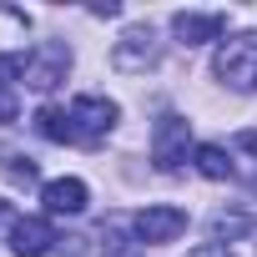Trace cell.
I'll return each mask as SVG.
<instances>
[{
  "label": "cell",
  "mask_w": 257,
  "mask_h": 257,
  "mask_svg": "<svg viewBox=\"0 0 257 257\" xmlns=\"http://www.w3.org/2000/svg\"><path fill=\"white\" fill-rule=\"evenodd\" d=\"M212 76L232 91H257V31L222 41L217 56H212Z\"/></svg>",
  "instance_id": "cell-1"
},
{
  "label": "cell",
  "mask_w": 257,
  "mask_h": 257,
  "mask_svg": "<svg viewBox=\"0 0 257 257\" xmlns=\"http://www.w3.org/2000/svg\"><path fill=\"white\" fill-rule=\"evenodd\" d=\"M187 157H192V121L177 116V111H167L157 121V132H152V162L162 172H177Z\"/></svg>",
  "instance_id": "cell-2"
},
{
  "label": "cell",
  "mask_w": 257,
  "mask_h": 257,
  "mask_svg": "<svg viewBox=\"0 0 257 257\" xmlns=\"http://www.w3.org/2000/svg\"><path fill=\"white\" fill-rule=\"evenodd\" d=\"M116 121H121V106H116V101H106V96H76V101H71L76 142H86V147H96Z\"/></svg>",
  "instance_id": "cell-3"
},
{
  "label": "cell",
  "mask_w": 257,
  "mask_h": 257,
  "mask_svg": "<svg viewBox=\"0 0 257 257\" xmlns=\"http://www.w3.org/2000/svg\"><path fill=\"white\" fill-rule=\"evenodd\" d=\"M66 71H71V51H66L61 41H46V46H36V51L26 56V86H31V91L61 86Z\"/></svg>",
  "instance_id": "cell-4"
},
{
  "label": "cell",
  "mask_w": 257,
  "mask_h": 257,
  "mask_svg": "<svg viewBox=\"0 0 257 257\" xmlns=\"http://www.w3.org/2000/svg\"><path fill=\"white\" fill-rule=\"evenodd\" d=\"M187 232V212L182 207H147L132 217V237L137 242H172Z\"/></svg>",
  "instance_id": "cell-5"
},
{
  "label": "cell",
  "mask_w": 257,
  "mask_h": 257,
  "mask_svg": "<svg viewBox=\"0 0 257 257\" xmlns=\"http://www.w3.org/2000/svg\"><path fill=\"white\" fill-rule=\"evenodd\" d=\"M56 247H61V237H56V227L46 217H21L16 232H11V252L16 257H51Z\"/></svg>",
  "instance_id": "cell-6"
},
{
  "label": "cell",
  "mask_w": 257,
  "mask_h": 257,
  "mask_svg": "<svg viewBox=\"0 0 257 257\" xmlns=\"http://www.w3.org/2000/svg\"><path fill=\"white\" fill-rule=\"evenodd\" d=\"M111 61H116V71H147V66H157V36H152V26H132L116 41Z\"/></svg>",
  "instance_id": "cell-7"
},
{
  "label": "cell",
  "mask_w": 257,
  "mask_h": 257,
  "mask_svg": "<svg viewBox=\"0 0 257 257\" xmlns=\"http://www.w3.org/2000/svg\"><path fill=\"white\" fill-rule=\"evenodd\" d=\"M172 31L182 46H207L227 31V16L222 11H182V16H172Z\"/></svg>",
  "instance_id": "cell-8"
},
{
  "label": "cell",
  "mask_w": 257,
  "mask_h": 257,
  "mask_svg": "<svg viewBox=\"0 0 257 257\" xmlns=\"http://www.w3.org/2000/svg\"><path fill=\"white\" fill-rule=\"evenodd\" d=\"M41 202H46V212H56V217H76V212H86L91 192H86L81 177H56V182L41 187Z\"/></svg>",
  "instance_id": "cell-9"
},
{
  "label": "cell",
  "mask_w": 257,
  "mask_h": 257,
  "mask_svg": "<svg viewBox=\"0 0 257 257\" xmlns=\"http://www.w3.org/2000/svg\"><path fill=\"white\" fill-rule=\"evenodd\" d=\"M192 162H197V172H202L207 182H227V177H232V152H227V147H217V142L197 147V152H192Z\"/></svg>",
  "instance_id": "cell-10"
},
{
  "label": "cell",
  "mask_w": 257,
  "mask_h": 257,
  "mask_svg": "<svg viewBox=\"0 0 257 257\" xmlns=\"http://www.w3.org/2000/svg\"><path fill=\"white\" fill-rule=\"evenodd\" d=\"M36 132H41L46 142H76L71 111H61V106H41V111H36Z\"/></svg>",
  "instance_id": "cell-11"
},
{
  "label": "cell",
  "mask_w": 257,
  "mask_h": 257,
  "mask_svg": "<svg viewBox=\"0 0 257 257\" xmlns=\"http://www.w3.org/2000/svg\"><path fill=\"white\" fill-rule=\"evenodd\" d=\"M0 167H6V177L11 182H21V187H31L41 172H36V162L31 157H21V152H0Z\"/></svg>",
  "instance_id": "cell-12"
},
{
  "label": "cell",
  "mask_w": 257,
  "mask_h": 257,
  "mask_svg": "<svg viewBox=\"0 0 257 257\" xmlns=\"http://www.w3.org/2000/svg\"><path fill=\"white\" fill-rule=\"evenodd\" d=\"M0 81H26V56H0Z\"/></svg>",
  "instance_id": "cell-13"
},
{
  "label": "cell",
  "mask_w": 257,
  "mask_h": 257,
  "mask_svg": "<svg viewBox=\"0 0 257 257\" xmlns=\"http://www.w3.org/2000/svg\"><path fill=\"white\" fill-rule=\"evenodd\" d=\"M16 111H21V106H16V91L0 86V126H11V121H16Z\"/></svg>",
  "instance_id": "cell-14"
},
{
  "label": "cell",
  "mask_w": 257,
  "mask_h": 257,
  "mask_svg": "<svg viewBox=\"0 0 257 257\" xmlns=\"http://www.w3.org/2000/svg\"><path fill=\"white\" fill-rule=\"evenodd\" d=\"M187 257H232V252H227V242H202V247L187 252Z\"/></svg>",
  "instance_id": "cell-15"
},
{
  "label": "cell",
  "mask_w": 257,
  "mask_h": 257,
  "mask_svg": "<svg viewBox=\"0 0 257 257\" xmlns=\"http://www.w3.org/2000/svg\"><path fill=\"white\" fill-rule=\"evenodd\" d=\"M16 222H21V212L11 202H0V232H16Z\"/></svg>",
  "instance_id": "cell-16"
}]
</instances>
